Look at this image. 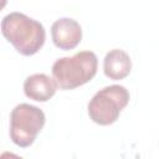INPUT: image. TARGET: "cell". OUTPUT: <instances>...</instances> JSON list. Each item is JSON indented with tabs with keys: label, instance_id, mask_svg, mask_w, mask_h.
I'll use <instances>...</instances> for the list:
<instances>
[{
	"label": "cell",
	"instance_id": "7",
	"mask_svg": "<svg viewBox=\"0 0 159 159\" xmlns=\"http://www.w3.org/2000/svg\"><path fill=\"white\" fill-rule=\"evenodd\" d=\"M132 70V61L127 52L119 48L111 50L103 60V72L111 80H123Z\"/></svg>",
	"mask_w": 159,
	"mask_h": 159
},
{
	"label": "cell",
	"instance_id": "6",
	"mask_svg": "<svg viewBox=\"0 0 159 159\" xmlns=\"http://www.w3.org/2000/svg\"><path fill=\"white\" fill-rule=\"evenodd\" d=\"M57 84L53 78L45 73H35L29 76L24 82L25 96L37 102H46L56 93Z\"/></svg>",
	"mask_w": 159,
	"mask_h": 159
},
{
	"label": "cell",
	"instance_id": "1",
	"mask_svg": "<svg viewBox=\"0 0 159 159\" xmlns=\"http://www.w3.org/2000/svg\"><path fill=\"white\" fill-rule=\"evenodd\" d=\"M4 37L24 56L35 55L45 43L46 32L41 22L21 12H11L1 21Z\"/></svg>",
	"mask_w": 159,
	"mask_h": 159
},
{
	"label": "cell",
	"instance_id": "3",
	"mask_svg": "<svg viewBox=\"0 0 159 159\" xmlns=\"http://www.w3.org/2000/svg\"><path fill=\"white\" fill-rule=\"evenodd\" d=\"M129 102V92L125 87L112 84L99 89L88 103L89 118L99 125L114 123L122 109Z\"/></svg>",
	"mask_w": 159,
	"mask_h": 159
},
{
	"label": "cell",
	"instance_id": "4",
	"mask_svg": "<svg viewBox=\"0 0 159 159\" xmlns=\"http://www.w3.org/2000/svg\"><path fill=\"white\" fill-rule=\"evenodd\" d=\"M45 113L35 106L17 104L10 114V138L21 148L30 147L45 125Z\"/></svg>",
	"mask_w": 159,
	"mask_h": 159
},
{
	"label": "cell",
	"instance_id": "2",
	"mask_svg": "<svg viewBox=\"0 0 159 159\" xmlns=\"http://www.w3.org/2000/svg\"><path fill=\"white\" fill-rule=\"evenodd\" d=\"M98 60L92 51H81L62 57L52 65L53 80L61 89H73L89 82L97 73Z\"/></svg>",
	"mask_w": 159,
	"mask_h": 159
},
{
	"label": "cell",
	"instance_id": "5",
	"mask_svg": "<svg viewBox=\"0 0 159 159\" xmlns=\"http://www.w3.org/2000/svg\"><path fill=\"white\" fill-rule=\"evenodd\" d=\"M53 43L61 50L75 48L82 39V29L80 24L70 17L56 20L51 26Z\"/></svg>",
	"mask_w": 159,
	"mask_h": 159
},
{
	"label": "cell",
	"instance_id": "8",
	"mask_svg": "<svg viewBox=\"0 0 159 159\" xmlns=\"http://www.w3.org/2000/svg\"><path fill=\"white\" fill-rule=\"evenodd\" d=\"M6 4H7V0H0V11L6 6Z\"/></svg>",
	"mask_w": 159,
	"mask_h": 159
}]
</instances>
